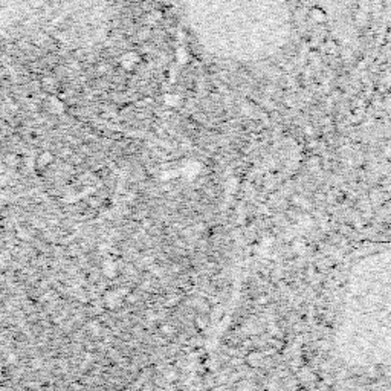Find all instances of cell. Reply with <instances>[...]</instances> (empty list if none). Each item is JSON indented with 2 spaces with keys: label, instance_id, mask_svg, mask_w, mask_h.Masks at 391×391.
Listing matches in <instances>:
<instances>
[{
  "label": "cell",
  "instance_id": "obj_1",
  "mask_svg": "<svg viewBox=\"0 0 391 391\" xmlns=\"http://www.w3.org/2000/svg\"><path fill=\"white\" fill-rule=\"evenodd\" d=\"M335 348L355 373L391 382V243L364 252L350 269L336 313Z\"/></svg>",
  "mask_w": 391,
  "mask_h": 391
}]
</instances>
